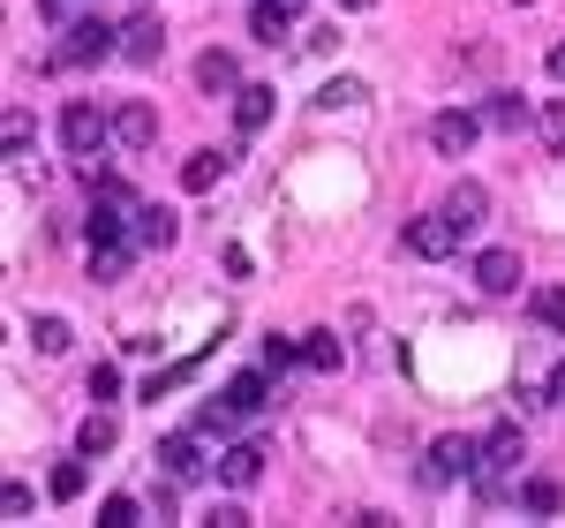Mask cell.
Returning <instances> with one entry per match:
<instances>
[{"mask_svg": "<svg viewBox=\"0 0 565 528\" xmlns=\"http://www.w3.org/2000/svg\"><path fill=\"white\" fill-rule=\"evenodd\" d=\"M106 53H121V31L114 23H68V39L53 45V68H90Z\"/></svg>", "mask_w": 565, "mask_h": 528, "instance_id": "2", "label": "cell"}, {"mask_svg": "<svg viewBox=\"0 0 565 528\" xmlns=\"http://www.w3.org/2000/svg\"><path fill=\"white\" fill-rule=\"evenodd\" d=\"M551 400H565V362H558V370H551Z\"/></svg>", "mask_w": 565, "mask_h": 528, "instance_id": "35", "label": "cell"}, {"mask_svg": "<svg viewBox=\"0 0 565 528\" xmlns=\"http://www.w3.org/2000/svg\"><path fill=\"white\" fill-rule=\"evenodd\" d=\"M136 242H143V250H167V242H174V212H167V204H136Z\"/></svg>", "mask_w": 565, "mask_h": 528, "instance_id": "18", "label": "cell"}, {"mask_svg": "<svg viewBox=\"0 0 565 528\" xmlns=\"http://www.w3.org/2000/svg\"><path fill=\"white\" fill-rule=\"evenodd\" d=\"M136 514H143V506H136L129 490H114V498L98 506V521H106V528H136Z\"/></svg>", "mask_w": 565, "mask_h": 528, "instance_id": "28", "label": "cell"}, {"mask_svg": "<svg viewBox=\"0 0 565 528\" xmlns=\"http://www.w3.org/2000/svg\"><path fill=\"white\" fill-rule=\"evenodd\" d=\"M114 445H121V423H114L106 408H98V415H84V431H76V453H84V461H98V453H114Z\"/></svg>", "mask_w": 565, "mask_h": 528, "instance_id": "16", "label": "cell"}, {"mask_svg": "<svg viewBox=\"0 0 565 528\" xmlns=\"http://www.w3.org/2000/svg\"><path fill=\"white\" fill-rule=\"evenodd\" d=\"M53 498H84V461H61L53 468Z\"/></svg>", "mask_w": 565, "mask_h": 528, "instance_id": "30", "label": "cell"}, {"mask_svg": "<svg viewBox=\"0 0 565 528\" xmlns=\"http://www.w3.org/2000/svg\"><path fill=\"white\" fill-rule=\"evenodd\" d=\"M348 8H370V0H348Z\"/></svg>", "mask_w": 565, "mask_h": 528, "instance_id": "37", "label": "cell"}, {"mask_svg": "<svg viewBox=\"0 0 565 528\" xmlns=\"http://www.w3.org/2000/svg\"><path fill=\"white\" fill-rule=\"evenodd\" d=\"M129 272V242H90V279L106 287V279H121Z\"/></svg>", "mask_w": 565, "mask_h": 528, "instance_id": "20", "label": "cell"}, {"mask_svg": "<svg viewBox=\"0 0 565 528\" xmlns=\"http://www.w3.org/2000/svg\"><path fill=\"white\" fill-rule=\"evenodd\" d=\"M521 506H527V514H558V506H565V490L535 476V484H521Z\"/></svg>", "mask_w": 565, "mask_h": 528, "instance_id": "25", "label": "cell"}, {"mask_svg": "<svg viewBox=\"0 0 565 528\" xmlns=\"http://www.w3.org/2000/svg\"><path fill=\"white\" fill-rule=\"evenodd\" d=\"M106 136H114V114H106V106H90V98H68V106H61V151H68V159H90Z\"/></svg>", "mask_w": 565, "mask_h": 528, "instance_id": "1", "label": "cell"}, {"mask_svg": "<svg viewBox=\"0 0 565 528\" xmlns=\"http://www.w3.org/2000/svg\"><path fill=\"white\" fill-rule=\"evenodd\" d=\"M151 136H159L151 98H121V106H114V144H121V151H151Z\"/></svg>", "mask_w": 565, "mask_h": 528, "instance_id": "8", "label": "cell"}, {"mask_svg": "<svg viewBox=\"0 0 565 528\" xmlns=\"http://www.w3.org/2000/svg\"><path fill=\"white\" fill-rule=\"evenodd\" d=\"M218 484H226V490L264 484V445L257 439H226V453H218Z\"/></svg>", "mask_w": 565, "mask_h": 528, "instance_id": "7", "label": "cell"}, {"mask_svg": "<svg viewBox=\"0 0 565 528\" xmlns=\"http://www.w3.org/2000/svg\"><path fill=\"white\" fill-rule=\"evenodd\" d=\"M354 98H362V84H324V98H317V106H354Z\"/></svg>", "mask_w": 565, "mask_h": 528, "instance_id": "34", "label": "cell"}, {"mask_svg": "<svg viewBox=\"0 0 565 528\" xmlns=\"http://www.w3.org/2000/svg\"><path fill=\"white\" fill-rule=\"evenodd\" d=\"M476 287L482 295H513V287H521V257H513V250H482L476 257Z\"/></svg>", "mask_w": 565, "mask_h": 528, "instance_id": "11", "label": "cell"}, {"mask_svg": "<svg viewBox=\"0 0 565 528\" xmlns=\"http://www.w3.org/2000/svg\"><path fill=\"white\" fill-rule=\"evenodd\" d=\"M527 309H535V325L565 332V287H535V295H527Z\"/></svg>", "mask_w": 565, "mask_h": 528, "instance_id": "24", "label": "cell"}, {"mask_svg": "<svg viewBox=\"0 0 565 528\" xmlns=\"http://www.w3.org/2000/svg\"><path fill=\"white\" fill-rule=\"evenodd\" d=\"M302 362H309V370H340V362H348L340 332H302Z\"/></svg>", "mask_w": 565, "mask_h": 528, "instance_id": "19", "label": "cell"}, {"mask_svg": "<svg viewBox=\"0 0 565 528\" xmlns=\"http://www.w3.org/2000/svg\"><path fill=\"white\" fill-rule=\"evenodd\" d=\"M445 212H452V226H460V234H476V226L490 220V189H482V181H452Z\"/></svg>", "mask_w": 565, "mask_h": 528, "instance_id": "10", "label": "cell"}, {"mask_svg": "<svg viewBox=\"0 0 565 528\" xmlns=\"http://www.w3.org/2000/svg\"><path fill=\"white\" fill-rule=\"evenodd\" d=\"M0 136H8V151L23 159V151H31V114H23V106H8V122H0Z\"/></svg>", "mask_w": 565, "mask_h": 528, "instance_id": "29", "label": "cell"}, {"mask_svg": "<svg viewBox=\"0 0 565 528\" xmlns=\"http://www.w3.org/2000/svg\"><path fill=\"white\" fill-rule=\"evenodd\" d=\"M271 98H279L271 84H242L234 91V122H242V136H257L264 122H271Z\"/></svg>", "mask_w": 565, "mask_h": 528, "instance_id": "15", "label": "cell"}, {"mask_svg": "<svg viewBox=\"0 0 565 528\" xmlns=\"http://www.w3.org/2000/svg\"><path fill=\"white\" fill-rule=\"evenodd\" d=\"M476 136H482V122H476V114H460V106L430 122V144L445 151V159H468V151H476Z\"/></svg>", "mask_w": 565, "mask_h": 528, "instance_id": "9", "label": "cell"}, {"mask_svg": "<svg viewBox=\"0 0 565 528\" xmlns=\"http://www.w3.org/2000/svg\"><path fill=\"white\" fill-rule=\"evenodd\" d=\"M226 167H234V151H189V159H181V189H189V197H204V189H218Z\"/></svg>", "mask_w": 565, "mask_h": 528, "instance_id": "13", "label": "cell"}, {"mask_svg": "<svg viewBox=\"0 0 565 528\" xmlns=\"http://www.w3.org/2000/svg\"><path fill=\"white\" fill-rule=\"evenodd\" d=\"M264 393H271V386H264V370H242V378H226V400H234L242 415H257Z\"/></svg>", "mask_w": 565, "mask_h": 528, "instance_id": "22", "label": "cell"}, {"mask_svg": "<svg viewBox=\"0 0 565 528\" xmlns=\"http://www.w3.org/2000/svg\"><path fill=\"white\" fill-rule=\"evenodd\" d=\"M0 506H8V514L23 521V514H31V484H8V490H0Z\"/></svg>", "mask_w": 565, "mask_h": 528, "instance_id": "33", "label": "cell"}, {"mask_svg": "<svg viewBox=\"0 0 565 528\" xmlns=\"http://www.w3.org/2000/svg\"><path fill=\"white\" fill-rule=\"evenodd\" d=\"M490 129H527V106L513 98V91H498V98H490Z\"/></svg>", "mask_w": 565, "mask_h": 528, "instance_id": "26", "label": "cell"}, {"mask_svg": "<svg viewBox=\"0 0 565 528\" xmlns=\"http://www.w3.org/2000/svg\"><path fill=\"white\" fill-rule=\"evenodd\" d=\"M121 393V370H114V362H98V370H90V400H114Z\"/></svg>", "mask_w": 565, "mask_h": 528, "instance_id": "32", "label": "cell"}, {"mask_svg": "<svg viewBox=\"0 0 565 528\" xmlns=\"http://www.w3.org/2000/svg\"><path fill=\"white\" fill-rule=\"evenodd\" d=\"M204 431H174V439H159V476H174V484H196L204 476Z\"/></svg>", "mask_w": 565, "mask_h": 528, "instance_id": "6", "label": "cell"}, {"mask_svg": "<svg viewBox=\"0 0 565 528\" xmlns=\"http://www.w3.org/2000/svg\"><path fill=\"white\" fill-rule=\"evenodd\" d=\"M551 76H565V45H551Z\"/></svg>", "mask_w": 565, "mask_h": 528, "instance_id": "36", "label": "cell"}, {"mask_svg": "<svg viewBox=\"0 0 565 528\" xmlns=\"http://www.w3.org/2000/svg\"><path fill=\"white\" fill-rule=\"evenodd\" d=\"M476 461H482V445H468V439H437V445H430V461H423V484H460V476H476Z\"/></svg>", "mask_w": 565, "mask_h": 528, "instance_id": "4", "label": "cell"}, {"mask_svg": "<svg viewBox=\"0 0 565 528\" xmlns=\"http://www.w3.org/2000/svg\"><path fill=\"white\" fill-rule=\"evenodd\" d=\"M295 362H302V340H287V332L264 340V370H295Z\"/></svg>", "mask_w": 565, "mask_h": 528, "instance_id": "27", "label": "cell"}, {"mask_svg": "<svg viewBox=\"0 0 565 528\" xmlns=\"http://www.w3.org/2000/svg\"><path fill=\"white\" fill-rule=\"evenodd\" d=\"M68 340H76L68 317H31V348L39 355H68Z\"/></svg>", "mask_w": 565, "mask_h": 528, "instance_id": "21", "label": "cell"}, {"mask_svg": "<svg viewBox=\"0 0 565 528\" xmlns=\"http://www.w3.org/2000/svg\"><path fill=\"white\" fill-rule=\"evenodd\" d=\"M535 136H543V151H565V98L535 106Z\"/></svg>", "mask_w": 565, "mask_h": 528, "instance_id": "23", "label": "cell"}, {"mask_svg": "<svg viewBox=\"0 0 565 528\" xmlns=\"http://www.w3.org/2000/svg\"><path fill=\"white\" fill-rule=\"evenodd\" d=\"M287 23H295V0H257L249 8V39L257 45H287Z\"/></svg>", "mask_w": 565, "mask_h": 528, "instance_id": "14", "label": "cell"}, {"mask_svg": "<svg viewBox=\"0 0 565 528\" xmlns=\"http://www.w3.org/2000/svg\"><path fill=\"white\" fill-rule=\"evenodd\" d=\"M196 431H204V439H234V431H242V408H234L226 393H212L204 408H196Z\"/></svg>", "mask_w": 565, "mask_h": 528, "instance_id": "17", "label": "cell"}, {"mask_svg": "<svg viewBox=\"0 0 565 528\" xmlns=\"http://www.w3.org/2000/svg\"><path fill=\"white\" fill-rule=\"evenodd\" d=\"M189 370H196V362H174V370H159V378L143 386V400H167V393H174V386H189Z\"/></svg>", "mask_w": 565, "mask_h": 528, "instance_id": "31", "label": "cell"}, {"mask_svg": "<svg viewBox=\"0 0 565 528\" xmlns=\"http://www.w3.org/2000/svg\"><path fill=\"white\" fill-rule=\"evenodd\" d=\"M399 242H407V257H452V250H460V226H452V212H445V204H437V212H423V220H407V234H399Z\"/></svg>", "mask_w": 565, "mask_h": 528, "instance_id": "3", "label": "cell"}, {"mask_svg": "<svg viewBox=\"0 0 565 528\" xmlns=\"http://www.w3.org/2000/svg\"><path fill=\"white\" fill-rule=\"evenodd\" d=\"M196 91H212V98H226V91H242V61L234 53H196Z\"/></svg>", "mask_w": 565, "mask_h": 528, "instance_id": "12", "label": "cell"}, {"mask_svg": "<svg viewBox=\"0 0 565 528\" xmlns=\"http://www.w3.org/2000/svg\"><path fill=\"white\" fill-rule=\"evenodd\" d=\"M167 53V31H159V15L151 8H136L129 23H121V61H136V68H151Z\"/></svg>", "mask_w": 565, "mask_h": 528, "instance_id": "5", "label": "cell"}]
</instances>
